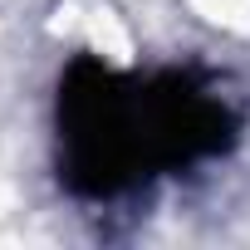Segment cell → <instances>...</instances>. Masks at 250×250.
Segmentation results:
<instances>
[{
    "mask_svg": "<svg viewBox=\"0 0 250 250\" xmlns=\"http://www.w3.org/2000/svg\"><path fill=\"white\" fill-rule=\"evenodd\" d=\"M240 128V103L211 74H133L103 59H74L54 93V167L79 201H118L226 157Z\"/></svg>",
    "mask_w": 250,
    "mask_h": 250,
    "instance_id": "6da1fadb",
    "label": "cell"
}]
</instances>
